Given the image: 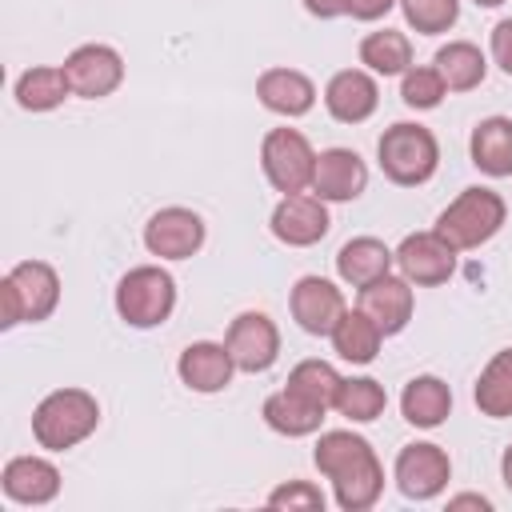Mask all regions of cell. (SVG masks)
I'll return each instance as SVG.
<instances>
[{
    "mask_svg": "<svg viewBox=\"0 0 512 512\" xmlns=\"http://www.w3.org/2000/svg\"><path fill=\"white\" fill-rule=\"evenodd\" d=\"M316 468L332 480V496L344 512H368L380 492H384V464L376 456V448L348 432V428H332L320 432L316 448H312Z\"/></svg>",
    "mask_w": 512,
    "mask_h": 512,
    "instance_id": "obj_1",
    "label": "cell"
},
{
    "mask_svg": "<svg viewBox=\"0 0 512 512\" xmlns=\"http://www.w3.org/2000/svg\"><path fill=\"white\" fill-rule=\"evenodd\" d=\"M100 424V400L84 388H56L32 408V436L48 452H68Z\"/></svg>",
    "mask_w": 512,
    "mask_h": 512,
    "instance_id": "obj_2",
    "label": "cell"
},
{
    "mask_svg": "<svg viewBox=\"0 0 512 512\" xmlns=\"http://www.w3.org/2000/svg\"><path fill=\"white\" fill-rule=\"evenodd\" d=\"M376 160H380V172L392 184L416 188V184H428L436 176V168H440V144H436L432 128L412 124V120H396L376 140Z\"/></svg>",
    "mask_w": 512,
    "mask_h": 512,
    "instance_id": "obj_3",
    "label": "cell"
},
{
    "mask_svg": "<svg viewBox=\"0 0 512 512\" xmlns=\"http://www.w3.org/2000/svg\"><path fill=\"white\" fill-rule=\"evenodd\" d=\"M0 300H4V320L0 328H16V324H40L56 312L60 304V276L52 264L44 260H20L8 268V276L0 280Z\"/></svg>",
    "mask_w": 512,
    "mask_h": 512,
    "instance_id": "obj_4",
    "label": "cell"
},
{
    "mask_svg": "<svg viewBox=\"0 0 512 512\" xmlns=\"http://www.w3.org/2000/svg\"><path fill=\"white\" fill-rule=\"evenodd\" d=\"M508 220V204L500 192L492 188H464L440 216H436V232L456 248V252H468V248H480L488 244Z\"/></svg>",
    "mask_w": 512,
    "mask_h": 512,
    "instance_id": "obj_5",
    "label": "cell"
},
{
    "mask_svg": "<svg viewBox=\"0 0 512 512\" xmlns=\"http://www.w3.org/2000/svg\"><path fill=\"white\" fill-rule=\"evenodd\" d=\"M176 308V280L160 264H136L116 284V316L128 328H156Z\"/></svg>",
    "mask_w": 512,
    "mask_h": 512,
    "instance_id": "obj_6",
    "label": "cell"
},
{
    "mask_svg": "<svg viewBox=\"0 0 512 512\" xmlns=\"http://www.w3.org/2000/svg\"><path fill=\"white\" fill-rule=\"evenodd\" d=\"M260 168L280 196L308 192L312 172H316V148L308 144L300 128H272L260 140Z\"/></svg>",
    "mask_w": 512,
    "mask_h": 512,
    "instance_id": "obj_7",
    "label": "cell"
},
{
    "mask_svg": "<svg viewBox=\"0 0 512 512\" xmlns=\"http://www.w3.org/2000/svg\"><path fill=\"white\" fill-rule=\"evenodd\" d=\"M392 480L396 488L408 496V500H432L448 488L452 480V460L440 444L432 440H416V444H404L396 464H392Z\"/></svg>",
    "mask_w": 512,
    "mask_h": 512,
    "instance_id": "obj_8",
    "label": "cell"
},
{
    "mask_svg": "<svg viewBox=\"0 0 512 512\" xmlns=\"http://www.w3.org/2000/svg\"><path fill=\"white\" fill-rule=\"evenodd\" d=\"M268 228L280 244L288 248H312L328 236L332 220H328V200H320L316 192H288L280 196V204L268 216Z\"/></svg>",
    "mask_w": 512,
    "mask_h": 512,
    "instance_id": "obj_9",
    "label": "cell"
},
{
    "mask_svg": "<svg viewBox=\"0 0 512 512\" xmlns=\"http://www.w3.org/2000/svg\"><path fill=\"white\" fill-rule=\"evenodd\" d=\"M144 248L160 260H188L204 248V220L200 212L184 204H168L148 216L144 224Z\"/></svg>",
    "mask_w": 512,
    "mask_h": 512,
    "instance_id": "obj_10",
    "label": "cell"
},
{
    "mask_svg": "<svg viewBox=\"0 0 512 512\" xmlns=\"http://www.w3.org/2000/svg\"><path fill=\"white\" fill-rule=\"evenodd\" d=\"M72 96L84 100H104L124 84V56L112 44H80L64 60Z\"/></svg>",
    "mask_w": 512,
    "mask_h": 512,
    "instance_id": "obj_11",
    "label": "cell"
},
{
    "mask_svg": "<svg viewBox=\"0 0 512 512\" xmlns=\"http://www.w3.org/2000/svg\"><path fill=\"white\" fill-rule=\"evenodd\" d=\"M396 264H400V276L408 284H420V288H432V284H444L452 272H456V248L436 232H408L400 244H396Z\"/></svg>",
    "mask_w": 512,
    "mask_h": 512,
    "instance_id": "obj_12",
    "label": "cell"
},
{
    "mask_svg": "<svg viewBox=\"0 0 512 512\" xmlns=\"http://www.w3.org/2000/svg\"><path fill=\"white\" fill-rule=\"evenodd\" d=\"M224 344L236 360V372H268L280 356V328L268 312H240L228 324Z\"/></svg>",
    "mask_w": 512,
    "mask_h": 512,
    "instance_id": "obj_13",
    "label": "cell"
},
{
    "mask_svg": "<svg viewBox=\"0 0 512 512\" xmlns=\"http://www.w3.org/2000/svg\"><path fill=\"white\" fill-rule=\"evenodd\" d=\"M288 308L308 336H328L344 316V292L324 276H300L288 292Z\"/></svg>",
    "mask_w": 512,
    "mask_h": 512,
    "instance_id": "obj_14",
    "label": "cell"
},
{
    "mask_svg": "<svg viewBox=\"0 0 512 512\" xmlns=\"http://www.w3.org/2000/svg\"><path fill=\"white\" fill-rule=\"evenodd\" d=\"M380 104L376 76L368 68H340L324 84V108L340 124H364Z\"/></svg>",
    "mask_w": 512,
    "mask_h": 512,
    "instance_id": "obj_15",
    "label": "cell"
},
{
    "mask_svg": "<svg viewBox=\"0 0 512 512\" xmlns=\"http://www.w3.org/2000/svg\"><path fill=\"white\" fill-rule=\"evenodd\" d=\"M368 188V168L360 152L352 148H324L316 152V172H312V192L328 204H348Z\"/></svg>",
    "mask_w": 512,
    "mask_h": 512,
    "instance_id": "obj_16",
    "label": "cell"
},
{
    "mask_svg": "<svg viewBox=\"0 0 512 512\" xmlns=\"http://www.w3.org/2000/svg\"><path fill=\"white\" fill-rule=\"evenodd\" d=\"M232 372H236V360L228 352V344H216V340H192L180 360H176V376L184 388L200 392V396H212V392H224L232 384Z\"/></svg>",
    "mask_w": 512,
    "mask_h": 512,
    "instance_id": "obj_17",
    "label": "cell"
},
{
    "mask_svg": "<svg viewBox=\"0 0 512 512\" xmlns=\"http://www.w3.org/2000/svg\"><path fill=\"white\" fill-rule=\"evenodd\" d=\"M0 488L12 504H28V508H40V504H52L56 492H60V468L44 456H12L0 472Z\"/></svg>",
    "mask_w": 512,
    "mask_h": 512,
    "instance_id": "obj_18",
    "label": "cell"
},
{
    "mask_svg": "<svg viewBox=\"0 0 512 512\" xmlns=\"http://www.w3.org/2000/svg\"><path fill=\"white\" fill-rule=\"evenodd\" d=\"M356 308L368 312V316L380 324L384 336H396V332L408 328L412 308H416V296H412V284H408L404 276H392V272H388V276H380V280H372V284L360 288Z\"/></svg>",
    "mask_w": 512,
    "mask_h": 512,
    "instance_id": "obj_19",
    "label": "cell"
},
{
    "mask_svg": "<svg viewBox=\"0 0 512 512\" xmlns=\"http://www.w3.org/2000/svg\"><path fill=\"white\" fill-rule=\"evenodd\" d=\"M256 96L268 112L284 116V120H296L304 112H312L316 104V84L300 72V68H264L260 80H256Z\"/></svg>",
    "mask_w": 512,
    "mask_h": 512,
    "instance_id": "obj_20",
    "label": "cell"
},
{
    "mask_svg": "<svg viewBox=\"0 0 512 512\" xmlns=\"http://www.w3.org/2000/svg\"><path fill=\"white\" fill-rule=\"evenodd\" d=\"M392 264H396V252L376 236H352L336 252V276L352 288H364V284L388 276Z\"/></svg>",
    "mask_w": 512,
    "mask_h": 512,
    "instance_id": "obj_21",
    "label": "cell"
},
{
    "mask_svg": "<svg viewBox=\"0 0 512 512\" xmlns=\"http://www.w3.org/2000/svg\"><path fill=\"white\" fill-rule=\"evenodd\" d=\"M400 412L412 428H440L452 412V388L440 376H412L400 392Z\"/></svg>",
    "mask_w": 512,
    "mask_h": 512,
    "instance_id": "obj_22",
    "label": "cell"
},
{
    "mask_svg": "<svg viewBox=\"0 0 512 512\" xmlns=\"http://www.w3.org/2000/svg\"><path fill=\"white\" fill-rule=\"evenodd\" d=\"M468 156L484 176H512V120L508 116H484L472 128Z\"/></svg>",
    "mask_w": 512,
    "mask_h": 512,
    "instance_id": "obj_23",
    "label": "cell"
},
{
    "mask_svg": "<svg viewBox=\"0 0 512 512\" xmlns=\"http://www.w3.org/2000/svg\"><path fill=\"white\" fill-rule=\"evenodd\" d=\"M328 336H332V352L348 364H372L384 344L380 324L360 308H344V316L336 320V328Z\"/></svg>",
    "mask_w": 512,
    "mask_h": 512,
    "instance_id": "obj_24",
    "label": "cell"
},
{
    "mask_svg": "<svg viewBox=\"0 0 512 512\" xmlns=\"http://www.w3.org/2000/svg\"><path fill=\"white\" fill-rule=\"evenodd\" d=\"M260 416H264V424H268L272 432H280V436H288V440L312 436V432H320V424H324V408L300 400V396L288 392V388L272 392V396L264 400Z\"/></svg>",
    "mask_w": 512,
    "mask_h": 512,
    "instance_id": "obj_25",
    "label": "cell"
},
{
    "mask_svg": "<svg viewBox=\"0 0 512 512\" xmlns=\"http://www.w3.org/2000/svg\"><path fill=\"white\" fill-rule=\"evenodd\" d=\"M68 96H72V84H68L64 64H36V68L20 72V80H16V104L24 112H52Z\"/></svg>",
    "mask_w": 512,
    "mask_h": 512,
    "instance_id": "obj_26",
    "label": "cell"
},
{
    "mask_svg": "<svg viewBox=\"0 0 512 512\" xmlns=\"http://www.w3.org/2000/svg\"><path fill=\"white\" fill-rule=\"evenodd\" d=\"M432 64H436V72L444 76L448 92H472V88H480L484 76H488V60H484V52H480L472 40H448V44L436 52Z\"/></svg>",
    "mask_w": 512,
    "mask_h": 512,
    "instance_id": "obj_27",
    "label": "cell"
},
{
    "mask_svg": "<svg viewBox=\"0 0 512 512\" xmlns=\"http://www.w3.org/2000/svg\"><path fill=\"white\" fill-rule=\"evenodd\" d=\"M472 400L484 416L492 420H508L512 416V348H500L484 372L476 376V388H472Z\"/></svg>",
    "mask_w": 512,
    "mask_h": 512,
    "instance_id": "obj_28",
    "label": "cell"
},
{
    "mask_svg": "<svg viewBox=\"0 0 512 512\" xmlns=\"http://www.w3.org/2000/svg\"><path fill=\"white\" fill-rule=\"evenodd\" d=\"M360 64L372 76H404L412 68V40L396 28H376L360 40Z\"/></svg>",
    "mask_w": 512,
    "mask_h": 512,
    "instance_id": "obj_29",
    "label": "cell"
},
{
    "mask_svg": "<svg viewBox=\"0 0 512 512\" xmlns=\"http://www.w3.org/2000/svg\"><path fill=\"white\" fill-rule=\"evenodd\" d=\"M332 408L344 420H352V424H372L388 408V392L372 376H348V380H340V392H336V404Z\"/></svg>",
    "mask_w": 512,
    "mask_h": 512,
    "instance_id": "obj_30",
    "label": "cell"
},
{
    "mask_svg": "<svg viewBox=\"0 0 512 512\" xmlns=\"http://www.w3.org/2000/svg\"><path fill=\"white\" fill-rule=\"evenodd\" d=\"M340 372L328 364V360H300L292 372H288V392H296L300 400H308V404H316V408H332L336 404V392H340Z\"/></svg>",
    "mask_w": 512,
    "mask_h": 512,
    "instance_id": "obj_31",
    "label": "cell"
},
{
    "mask_svg": "<svg viewBox=\"0 0 512 512\" xmlns=\"http://www.w3.org/2000/svg\"><path fill=\"white\" fill-rule=\"evenodd\" d=\"M400 12L412 32L440 36L460 20V0H400Z\"/></svg>",
    "mask_w": 512,
    "mask_h": 512,
    "instance_id": "obj_32",
    "label": "cell"
},
{
    "mask_svg": "<svg viewBox=\"0 0 512 512\" xmlns=\"http://www.w3.org/2000/svg\"><path fill=\"white\" fill-rule=\"evenodd\" d=\"M444 96H448V84H444V76L436 72V64H428V68H416V64H412V68L400 76V100H404L408 108H416V112L436 108Z\"/></svg>",
    "mask_w": 512,
    "mask_h": 512,
    "instance_id": "obj_33",
    "label": "cell"
},
{
    "mask_svg": "<svg viewBox=\"0 0 512 512\" xmlns=\"http://www.w3.org/2000/svg\"><path fill=\"white\" fill-rule=\"evenodd\" d=\"M268 508H324V492L312 480H284L268 492Z\"/></svg>",
    "mask_w": 512,
    "mask_h": 512,
    "instance_id": "obj_34",
    "label": "cell"
},
{
    "mask_svg": "<svg viewBox=\"0 0 512 512\" xmlns=\"http://www.w3.org/2000/svg\"><path fill=\"white\" fill-rule=\"evenodd\" d=\"M488 48H492V60L512 76V16H508V20H500V24L492 28Z\"/></svg>",
    "mask_w": 512,
    "mask_h": 512,
    "instance_id": "obj_35",
    "label": "cell"
},
{
    "mask_svg": "<svg viewBox=\"0 0 512 512\" xmlns=\"http://www.w3.org/2000/svg\"><path fill=\"white\" fill-rule=\"evenodd\" d=\"M396 4H400V0H352V4H348V16H352V20H364V24H372V20L388 16Z\"/></svg>",
    "mask_w": 512,
    "mask_h": 512,
    "instance_id": "obj_36",
    "label": "cell"
},
{
    "mask_svg": "<svg viewBox=\"0 0 512 512\" xmlns=\"http://www.w3.org/2000/svg\"><path fill=\"white\" fill-rule=\"evenodd\" d=\"M348 4H352V0H304V8H308L316 20H336V16H348Z\"/></svg>",
    "mask_w": 512,
    "mask_h": 512,
    "instance_id": "obj_37",
    "label": "cell"
},
{
    "mask_svg": "<svg viewBox=\"0 0 512 512\" xmlns=\"http://www.w3.org/2000/svg\"><path fill=\"white\" fill-rule=\"evenodd\" d=\"M448 508H480V512H488L492 500H488V496H476V492H460V496L448 500Z\"/></svg>",
    "mask_w": 512,
    "mask_h": 512,
    "instance_id": "obj_38",
    "label": "cell"
},
{
    "mask_svg": "<svg viewBox=\"0 0 512 512\" xmlns=\"http://www.w3.org/2000/svg\"><path fill=\"white\" fill-rule=\"evenodd\" d=\"M500 476H504V484H508V492H512V444H508L504 456H500Z\"/></svg>",
    "mask_w": 512,
    "mask_h": 512,
    "instance_id": "obj_39",
    "label": "cell"
},
{
    "mask_svg": "<svg viewBox=\"0 0 512 512\" xmlns=\"http://www.w3.org/2000/svg\"><path fill=\"white\" fill-rule=\"evenodd\" d=\"M472 4H476V8H500L504 0H472Z\"/></svg>",
    "mask_w": 512,
    "mask_h": 512,
    "instance_id": "obj_40",
    "label": "cell"
}]
</instances>
